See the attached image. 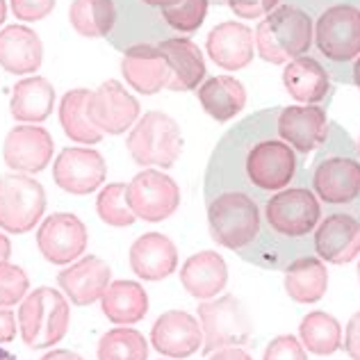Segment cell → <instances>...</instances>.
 <instances>
[{
	"mask_svg": "<svg viewBox=\"0 0 360 360\" xmlns=\"http://www.w3.org/2000/svg\"><path fill=\"white\" fill-rule=\"evenodd\" d=\"M281 105L253 112L224 132L203 176V198L219 192H242L260 207L288 187L310 185L308 155L278 135Z\"/></svg>",
	"mask_w": 360,
	"mask_h": 360,
	"instance_id": "6da1fadb",
	"label": "cell"
},
{
	"mask_svg": "<svg viewBox=\"0 0 360 360\" xmlns=\"http://www.w3.org/2000/svg\"><path fill=\"white\" fill-rule=\"evenodd\" d=\"M324 210L310 185L283 189L262 205L260 235L240 258L260 269L285 271L295 260L315 255L312 238Z\"/></svg>",
	"mask_w": 360,
	"mask_h": 360,
	"instance_id": "7a4b0ae2",
	"label": "cell"
},
{
	"mask_svg": "<svg viewBox=\"0 0 360 360\" xmlns=\"http://www.w3.org/2000/svg\"><path fill=\"white\" fill-rule=\"evenodd\" d=\"M310 189L324 214L345 212L360 219V150L338 121H328L326 137L315 148Z\"/></svg>",
	"mask_w": 360,
	"mask_h": 360,
	"instance_id": "3957f363",
	"label": "cell"
},
{
	"mask_svg": "<svg viewBox=\"0 0 360 360\" xmlns=\"http://www.w3.org/2000/svg\"><path fill=\"white\" fill-rule=\"evenodd\" d=\"M315 49L328 78L352 84L354 62L360 58V9L354 5H330L317 14Z\"/></svg>",
	"mask_w": 360,
	"mask_h": 360,
	"instance_id": "277c9868",
	"label": "cell"
},
{
	"mask_svg": "<svg viewBox=\"0 0 360 360\" xmlns=\"http://www.w3.org/2000/svg\"><path fill=\"white\" fill-rule=\"evenodd\" d=\"M315 39L312 16L295 5H278L255 27V53L269 64H288L308 55Z\"/></svg>",
	"mask_w": 360,
	"mask_h": 360,
	"instance_id": "5b68a950",
	"label": "cell"
},
{
	"mask_svg": "<svg viewBox=\"0 0 360 360\" xmlns=\"http://www.w3.org/2000/svg\"><path fill=\"white\" fill-rule=\"evenodd\" d=\"M205 210L210 238L224 249L242 255L258 240L262 212L251 196L242 192H219L205 198Z\"/></svg>",
	"mask_w": 360,
	"mask_h": 360,
	"instance_id": "8992f818",
	"label": "cell"
},
{
	"mask_svg": "<svg viewBox=\"0 0 360 360\" xmlns=\"http://www.w3.org/2000/svg\"><path fill=\"white\" fill-rule=\"evenodd\" d=\"M69 301L53 288L30 292L18 308V330L30 349H49L58 345L69 330Z\"/></svg>",
	"mask_w": 360,
	"mask_h": 360,
	"instance_id": "52a82bcc",
	"label": "cell"
},
{
	"mask_svg": "<svg viewBox=\"0 0 360 360\" xmlns=\"http://www.w3.org/2000/svg\"><path fill=\"white\" fill-rule=\"evenodd\" d=\"M128 153L139 167L172 169L183 153V132L165 112H146L128 135Z\"/></svg>",
	"mask_w": 360,
	"mask_h": 360,
	"instance_id": "ba28073f",
	"label": "cell"
},
{
	"mask_svg": "<svg viewBox=\"0 0 360 360\" xmlns=\"http://www.w3.org/2000/svg\"><path fill=\"white\" fill-rule=\"evenodd\" d=\"M167 3L169 0H112L117 21L108 41L117 51L126 53L132 46H158L174 39L162 18V7Z\"/></svg>",
	"mask_w": 360,
	"mask_h": 360,
	"instance_id": "9c48e42d",
	"label": "cell"
},
{
	"mask_svg": "<svg viewBox=\"0 0 360 360\" xmlns=\"http://www.w3.org/2000/svg\"><path fill=\"white\" fill-rule=\"evenodd\" d=\"M198 321H201L203 328L201 352L205 356L219 352V349L249 345L253 335L249 312H246L244 303L233 295H224L214 301H203L198 306Z\"/></svg>",
	"mask_w": 360,
	"mask_h": 360,
	"instance_id": "30bf717a",
	"label": "cell"
},
{
	"mask_svg": "<svg viewBox=\"0 0 360 360\" xmlns=\"http://www.w3.org/2000/svg\"><path fill=\"white\" fill-rule=\"evenodd\" d=\"M46 210V192L39 180L27 176L0 178V229L23 235L30 233Z\"/></svg>",
	"mask_w": 360,
	"mask_h": 360,
	"instance_id": "8fae6325",
	"label": "cell"
},
{
	"mask_svg": "<svg viewBox=\"0 0 360 360\" xmlns=\"http://www.w3.org/2000/svg\"><path fill=\"white\" fill-rule=\"evenodd\" d=\"M128 203L137 219L165 221L178 210L180 187L172 176L158 169H144L128 183Z\"/></svg>",
	"mask_w": 360,
	"mask_h": 360,
	"instance_id": "7c38bea8",
	"label": "cell"
},
{
	"mask_svg": "<svg viewBox=\"0 0 360 360\" xmlns=\"http://www.w3.org/2000/svg\"><path fill=\"white\" fill-rule=\"evenodd\" d=\"M87 226L71 212H55L37 231V246L53 264H69L87 251Z\"/></svg>",
	"mask_w": 360,
	"mask_h": 360,
	"instance_id": "4fadbf2b",
	"label": "cell"
},
{
	"mask_svg": "<svg viewBox=\"0 0 360 360\" xmlns=\"http://www.w3.org/2000/svg\"><path fill=\"white\" fill-rule=\"evenodd\" d=\"M108 176V165L94 148H64L53 162V180L64 192L84 196L103 185Z\"/></svg>",
	"mask_w": 360,
	"mask_h": 360,
	"instance_id": "5bb4252c",
	"label": "cell"
},
{
	"mask_svg": "<svg viewBox=\"0 0 360 360\" xmlns=\"http://www.w3.org/2000/svg\"><path fill=\"white\" fill-rule=\"evenodd\" d=\"M87 115L103 135H121L139 119V103L119 80H108L91 91Z\"/></svg>",
	"mask_w": 360,
	"mask_h": 360,
	"instance_id": "9a60e30c",
	"label": "cell"
},
{
	"mask_svg": "<svg viewBox=\"0 0 360 360\" xmlns=\"http://www.w3.org/2000/svg\"><path fill=\"white\" fill-rule=\"evenodd\" d=\"M55 141L41 126H16L7 132L3 160L9 169L21 174H39L51 165Z\"/></svg>",
	"mask_w": 360,
	"mask_h": 360,
	"instance_id": "2e32d148",
	"label": "cell"
},
{
	"mask_svg": "<svg viewBox=\"0 0 360 360\" xmlns=\"http://www.w3.org/2000/svg\"><path fill=\"white\" fill-rule=\"evenodd\" d=\"M315 255L330 264H347L360 253V219L345 212H328L321 217L315 231Z\"/></svg>",
	"mask_w": 360,
	"mask_h": 360,
	"instance_id": "e0dca14e",
	"label": "cell"
},
{
	"mask_svg": "<svg viewBox=\"0 0 360 360\" xmlns=\"http://www.w3.org/2000/svg\"><path fill=\"white\" fill-rule=\"evenodd\" d=\"M150 345L169 358H189L203 347L201 321L185 310L162 312L150 330Z\"/></svg>",
	"mask_w": 360,
	"mask_h": 360,
	"instance_id": "ac0fdd59",
	"label": "cell"
},
{
	"mask_svg": "<svg viewBox=\"0 0 360 360\" xmlns=\"http://www.w3.org/2000/svg\"><path fill=\"white\" fill-rule=\"evenodd\" d=\"M324 105H290L278 112L276 128L278 135L295 146L299 153H312L326 137L328 115Z\"/></svg>",
	"mask_w": 360,
	"mask_h": 360,
	"instance_id": "d6986e66",
	"label": "cell"
},
{
	"mask_svg": "<svg viewBox=\"0 0 360 360\" xmlns=\"http://www.w3.org/2000/svg\"><path fill=\"white\" fill-rule=\"evenodd\" d=\"M283 84L290 96L303 105L328 108L335 94L326 69L312 55H301V58L288 62L285 71H283Z\"/></svg>",
	"mask_w": 360,
	"mask_h": 360,
	"instance_id": "ffe728a7",
	"label": "cell"
},
{
	"mask_svg": "<svg viewBox=\"0 0 360 360\" xmlns=\"http://www.w3.org/2000/svg\"><path fill=\"white\" fill-rule=\"evenodd\" d=\"M121 73L130 87L144 96H153L160 89H167L172 80V69L153 44L132 46L123 53Z\"/></svg>",
	"mask_w": 360,
	"mask_h": 360,
	"instance_id": "44dd1931",
	"label": "cell"
},
{
	"mask_svg": "<svg viewBox=\"0 0 360 360\" xmlns=\"http://www.w3.org/2000/svg\"><path fill=\"white\" fill-rule=\"evenodd\" d=\"M110 278V264L98 255H82L78 262L58 274L60 288L75 306H89V303L98 301L105 295Z\"/></svg>",
	"mask_w": 360,
	"mask_h": 360,
	"instance_id": "7402d4cb",
	"label": "cell"
},
{
	"mask_svg": "<svg viewBox=\"0 0 360 360\" xmlns=\"http://www.w3.org/2000/svg\"><path fill=\"white\" fill-rule=\"evenodd\" d=\"M210 60L224 71H242L253 62V32L238 21L214 25L205 39Z\"/></svg>",
	"mask_w": 360,
	"mask_h": 360,
	"instance_id": "603a6c76",
	"label": "cell"
},
{
	"mask_svg": "<svg viewBox=\"0 0 360 360\" xmlns=\"http://www.w3.org/2000/svg\"><path fill=\"white\" fill-rule=\"evenodd\" d=\"M130 267L144 281H162L178 269V249L162 233H146L130 246Z\"/></svg>",
	"mask_w": 360,
	"mask_h": 360,
	"instance_id": "cb8c5ba5",
	"label": "cell"
},
{
	"mask_svg": "<svg viewBox=\"0 0 360 360\" xmlns=\"http://www.w3.org/2000/svg\"><path fill=\"white\" fill-rule=\"evenodd\" d=\"M160 53L172 69V80L169 87L172 91H192L201 87L205 78V60L201 49L189 39V37H174L162 44H158Z\"/></svg>",
	"mask_w": 360,
	"mask_h": 360,
	"instance_id": "d4e9b609",
	"label": "cell"
},
{
	"mask_svg": "<svg viewBox=\"0 0 360 360\" xmlns=\"http://www.w3.org/2000/svg\"><path fill=\"white\" fill-rule=\"evenodd\" d=\"M44 62V44L39 34L25 25H7L0 30V66L12 75L39 71Z\"/></svg>",
	"mask_w": 360,
	"mask_h": 360,
	"instance_id": "484cf974",
	"label": "cell"
},
{
	"mask_svg": "<svg viewBox=\"0 0 360 360\" xmlns=\"http://www.w3.org/2000/svg\"><path fill=\"white\" fill-rule=\"evenodd\" d=\"M180 283L194 299H212L229 283L226 260L217 251H201L189 255L183 267H180Z\"/></svg>",
	"mask_w": 360,
	"mask_h": 360,
	"instance_id": "4316f807",
	"label": "cell"
},
{
	"mask_svg": "<svg viewBox=\"0 0 360 360\" xmlns=\"http://www.w3.org/2000/svg\"><path fill=\"white\" fill-rule=\"evenodd\" d=\"M196 96L201 108L217 123H229L244 110L246 105V89L244 84L233 75H214L205 80L196 89Z\"/></svg>",
	"mask_w": 360,
	"mask_h": 360,
	"instance_id": "83f0119b",
	"label": "cell"
},
{
	"mask_svg": "<svg viewBox=\"0 0 360 360\" xmlns=\"http://www.w3.org/2000/svg\"><path fill=\"white\" fill-rule=\"evenodd\" d=\"M101 308L112 324L132 326L146 317L148 295L135 281H115L101 297Z\"/></svg>",
	"mask_w": 360,
	"mask_h": 360,
	"instance_id": "f1b7e54d",
	"label": "cell"
},
{
	"mask_svg": "<svg viewBox=\"0 0 360 360\" xmlns=\"http://www.w3.org/2000/svg\"><path fill=\"white\" fill-rule=\"evenodd\" d=\"M55 108V87L41 78H25L16 82L12 91V103H9V112L12 117L21 123H41L51 117Z\"/></svg>",
	"mask_w": 360,
	"mask_h": 360,
	"instance_id": "f546056e",
	"label": "cell"
},
{
	"mask_svg": "<svg viewBox=\"0 0 360 360\" xmlns=\"http://www.w3.org/2000/svg\"><path fill=\"white\" fill-rule=\"evenodd\" d=\"M328 290V271L317 255L299 258L285 269V292L297 303H317Z\"/></svg>",
	"mask_w": 360,
	"mask_h": 360,
	"instance_id": "4dcf8cb0",
	"label": "cell"
},
{
	"mask_svg": "<svg viewBox=\"0 0 360 360\" xmlns=\"http://www.w3.org/2000/svg\"><path fill=\"white\" fill-rule=\"evenodd\" d=\"M89 96V89H71L64 94L60 103V123L66 137L75 144H98L103 139V132L94 126L87 115Z\"/></svg>",
	"mask_w": 360,
	"mask_h": 360,
	"instance_id": "1f68e13d",
	"label": "cell"
},
{
	"mask_svg": "<svg viewBox=\"0 0 360 360\" xmlns=\"http://www.w3.org/2000/svg\"><path fill=\"white\" fill-rule=\"evenodd\" d=\"M299 338L303 349L317 356H330L342 349V326L333 315L321 310H312L301 319Z\"/></svg>",
	"mask_w": 360,
	"mask_h": 360,
	"instance_id": "d6a6232c",
	"label": "cell"
},
{
	"mask_svg": "<svg viewBox=\"0 0 360 360\" xmlns=\"http://www.w3.org/2000/svg\"><path fill=\"white\" fill-rule=\"evenodd\" d=\"M71 27L82 37L96 39V37H110L115 30V5L112 0H73L69 7Z\"/></svg>",
	"mask_w": 360,
	"mask_h": 360,
	"instance_id": "836d02e7",
	"label": "cell"
},
{
	"mask_svg": "<svg viewBox=\"0 0 360 360\" xmlns=\"http://www.w3.org/2000/svg\"><path fill=\"white\" fill-rule=\"evenodd\" d=\"M148 342L135 328L119 326L108 330L98 342V360H146Z\"/></svg>",
	"mask_w": 360,
	"mask_h": 360,
	"instance_id": "e575fe53",
	"label": "cell"
},
{
	"mask_svg": "<svg viewBox=\"0 0 360 360\" xmlns=\"http://www.w3.org/2000/svg\"><path fill=\"white\" fill-rule=\"evenodd\" d=\"M210 0H169L162 7L165 25L172 37H189L198 32L207 16Z\"/></svg>",
	"mask_w": 360,
	"mask_h": 360,
	"instance_id": "d590c367",
	"label": "cell"
},
{
	"mask_svg": "<svg viewBox=\"0 0 360 360\" xmlns=\"http://www.w3.org/2000/svg\"><path fill=\"white\" fill-rule=\"evenodd\" d=\"M96 212L103 221L108 226H115V229H126V226L135 224L137 217L128 203V185L112 183L103 187L96 198Z\"/></svg>",
	"mask_w": 360,
	"mask_h": 360,
	"instance_id": "8d00e7d4",
	"label": "cell"
},
{
	"mask_svg": "<svg viewBox=\"0 0 360 360\" xmlns=\"http://www.w3.org/2000/svg\"><path fill=\"white\" fill-rule=\"evenodd\" d=\"M30 290L27 274L12 262H0V308H12Z\"/></svg>",
	"mask_w": 360,
	"mask_h": 360,
	"instance_id": "74e56055",
	"label": "cell"
},
{
	"mask_svg": "<svg viewBox=\"0 0 360 360\" xmlns=\"http://www.w3.org/2000/svg\"><path fill=\"white\" fill-rule=\"evenodd\" d=\"M262 360H308V354L295 335H278L264 349Z\"/></svg>",
	"mask_w": 360,
	"mask_h": 360,
	"instance_id": "f35d334b",
	"label": "cell"
},
{
	"mask_svg": "<svg viewBox=\"0 0 360 360\" xmlns=\"http://www.w3.org/2000/svg\"><path fill=\"white\" fill-rule=\"evenodd\" d=\"M12 3V12L21 21H41L55 7V0H9Z\"/></svg>",
	"mask_w": 360,
	"mask_h": 360,
	"instance_id": "ab89813d",
	"label": "cell"
},
{
	"mask_svg": "<svg viewBox=\"0 0 360 360\" xmlns=\"http://www.w3.org/2000/svg\"><path fill=\"white\" fill-rule=\"evenodd\" d=\"M281 0H226L235 16L240 18H260V16H267L269 12L278 7Z\"/></svg>",
	"mask_w": 360,
	"mask_h": 360,
	"instance_id": "60d3db41",
	"label": "cell"
},
{
	"mask_svg": "<svg viewBox=\"0 0 360 360\" xmlns=\"http://www.w3.org/2000/svg\"><path fill=\"white\" fill-rule=\"evenodd\" d=\"M345 352L352 360H360V310L349 319L347 333H345Z\"/></svg>",
	"mask_w": 360,
	"mask_h": 360,
	"instance_id": "b9f144b4",
	"label": "cell"
},
{
	"mask_svg": "<svg viewBox=\"0 0 360 360\" xmlns=\"http://www.w3.org/2000/svg\"><path fill=\"white\" fill-rule=\"evenodd\" d=\"M288 5H295L303 9V12H308L310 16H317L330 5H354L360 9V0H288Z\"/></svg>",
	"mask_w": 360,
	"mask_h": 360,
	"instance_id": "7bdbcfd3",
	"label": "cell"
},
{
	"mask_svg": "<svg viewBox=\"0 0 360 360\" xmlns=\"http://www.w3.org/2000/svg\"><path fill=\"white\" fill-rule=\"evenodd\" d=\"M16 338V317L9 308H0V345Z\"/></svg>",
	"mask_w": 360,
	"mask_h": 360,
	"instance_id": "ee69618b",
	"label": "cell"
},
{
	"mask_svg": "<svg viewBox=\"0 0 360 360\" xmlns=\"http://www.w3.org/2000/svg\"><path fill=\"white\" fill-rule=\"evenodd\" d=\"M210 360H253V358L240 347H229V349H219V352L210 354Z\"/></svg>",
	"mask_w": 360,
	"mask_h": 360,
	"instance_id": "f6af8a7d",
	"label": "cell"
},
{
	"mask_svg": "<svg viewBox=\"0 0 360 360\" xmlns=\"http://www.w3.org/2000/svg\"><path fill=\"white\" fill-rule=\"evenodd\" d=\"M41 360H84V358H80L75 352H69V349H53Z\"/></svg>",
	"mask_w": 360,
	"mask_h": 360,
	"instance_id": "bcb514c9",
	"label": "cell"
},
{
	"mask_svg": "<svg viewBox=\"0 0 360 360\" xmlns=\"http://www.w3.org/2000/svg\"><path fill=\"white\" fill-rule=\"evenodd\" d=\"M12 255V242L7 240V235L0 233V262H7Z\"/></svg>",
	"mask_w": 360,
	"mask_h": 360,
	"instance_id": "7dc6e473",
	"label": "cell"
},
{
	"mask_svg": "<svg viewBox=\"0 0 360 360\" xmlns=\"http://www.w3.org/2000/svg\"><path fill=\"white\" fill-rule=\"evenodd\" d=\"M352 84L360 89V58L354 62V69H352Z\"/></svg>",
	"mask_w": 360,
	"mask_h": 360,
	"instance_id": "c3c4849f",
	"label": "cell"
},
{
	"mask_svg": "<svg viewBox=\"0 0 360 360\" xmlns=\"http://www.w3.org/2000/svg\"><path fill=\"white\" fill-rule=\"evenodd\" d=\"M5 18H7V3L5 0H0V25L5 23Z\"/></svg>",
	"mask_w": 360,
	"mask_h": 360,
	"instance_id": "681fc988",
	"label": "cell"
},
{
	"mask_svg": "<svg viewBox=\"0 0 360 360\" xmlns=\"http://www.w3.org/2000/svg\"><path fill=\"white\" fill-rule=\"evenodd\" d=\"M0 360H18L14 354H9L7 352V349H3V347H0Z\"/></svg>",
	"mask_w": 360,
	"mask_h": 360,
	"instance_id": "f907efd6",
	"label": "cell"
},
{
	"mask_svg": "<svg viewBox=\"0 0 360 360\" xmlns=\"http://www.w3.org/2000/svg\"><path fill=\"white\" fill-rule=\"evenodd\" d=\"M210 3H214V5H226V0H210Z\"/></svg>",
	"mask_w": 360,
	"mask_h": 360,
	"instance_id": "816d5d0a",
	"label": "cell"
},
{
	"mask_svg": "<svg viewBox=\"0 0 360 360\" xmlns=\"http://www.w3.org/2000/svg\"><path fill=\"white\" fill-rule=\"evenodd\" d=\"M358 281H360V262H358Z\"/></svg>",
	"mask_w": 360,
	"mask_h": 360,
	"instance_id": "f5cc1de1",
	"label": "cell"
},
{
	"mask_svg": "<svg viewBox=\"0 0 360 360\" xmlns=\"http://www.w3.org/2000/svg\"><path fill=\"white\" fill-rule=\"evenodd\" d=\"M358 150H360V141H358Z\"/></svg>",
	"mask_w": 360,
	"mask_h": 360,
	"instance_id": "db71d44e",
	"label": "cell"
}]
</instances>
